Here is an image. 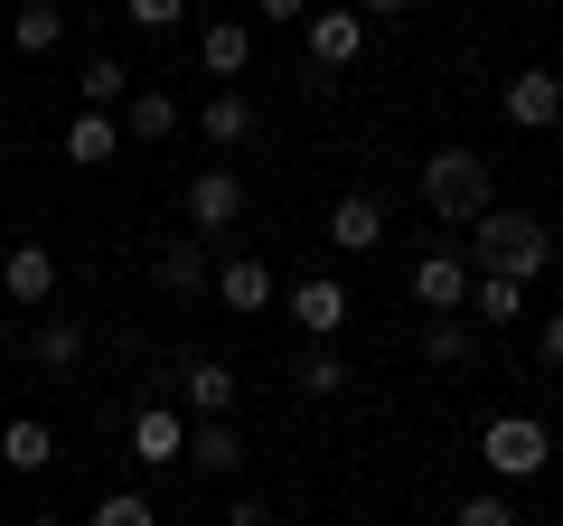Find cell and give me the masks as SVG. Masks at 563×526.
<instances>
[{"label":"cell","mask_w":563,"mask_h":526,"mask_svg":"<svg viewBox=\"0 0 563 526\" xmlns=\"http://www.w3.org/2000/svg\"><path fill=\"white\" fill-rule=\"evenodd\" d=\"M470 244H479V273H507V283H544L554 273V235L536 217H517V207L470 217Z\"/></svg>","instance_id":"obj_1"},{"label":"cell","mask_w":563,"mask_h":526,"mask_svg":"<svg viewBox=\"0 0 563 526\" xmlns=\"http://www.w3.org/2000/svg\"><path fill=\"white\" fill-rule=\"evenodd\" d=\"M422 198H432V217H451V226H470V217H488V161L479 151H432L422 161Z\"/></svg>","instance_id":"obj_2"},{"label":"cell","mask_w":563,"mask_h":526,"mask_svg":"<svg viewBox=\"0 0 563 526\" xmlns=\"http://www.w3.org/2000/svg\"><path fill=\"white\" fill-rule=\"evenodd\" d=\"M479 461L498 470V480H536V470L554 461V432H544L536 414H498V424L479 432Z\"/></svg>","instance_id":"obj_3"},{"label":"cell","mask_w":563,"mask_h":526,"mask_svg":"<svg viewBox=\"0 0 563 526\" xmlns=\"http://www.w3.org/2000/svg\"><path fill=\"white\" fill-rule=\"evenodd\" d=\"M282 310H291V320H301V339H339L347 329V283H329V273H310V283H291L282 292Z\"/></svg>","instance_id":"obj_4"},{"label":"cell","mask_w":563,"mask_h":526,"mask_svg":"<svg viewBox=\"0 0 563 526\" xmlns=\"http://www.w3.org/2000/svg\"><path fill=\"white\" fill-rule=\"evenodd\" d=\"M188 226H198V235L244 226V179L235 169H198V179H188Z\"/></svg>","instance_id":"obj_5"},{"label":"cell","mask_w":563,"mask_h":526,"mask_svg":"<svg viewBox=\"0 0 563 526\" xmlns=\"http://www.w3.org/2000/svg\"><path fill=\"white\" fill-rule=\"evenodd\" d=\"M301 47H310V66H357L366 57V20H357V10H310Z\"/></svg>","instance_id":"obj_6"},{"label":"cell","mask_w":563,"mask_h":526,"mask_svg":"<svg viewBox=\"0 0 563 526\" xmlns=\"http://www.w3.org/2000/svg\"><path fill=\"white\" fill-rule=\"evenodd\" d=\"M329 244H339V254H376L385 244V198L376 188H347V198L329 207Z\"/></svg>","instance_id":"obj_7"},{"label":"cell","mask_w":563,"mask_h":526,"mask_svg":"<svg viewBox=\"0 0 563 526\" xmlns=\"http://www.w3.org/2000/svg\"><path fill=\"white\" fill-rule=\"evenodd\" d=\"M132 461H141V470H169V461H188V414H169V405H141V414H132Z\"/></svg>","instance_id":"obj_8"},{"label":"cell","mask_w":563,"mask_h":526,"mask_svg":"<svg viewBox=\"0 0 563 526\" xmlns=\"http://www.w3.org/2000/svg\"><path fill=\"white\" fill-rule=\"evenodd\" d=\"M413 302L432 310V320H461V302H470V263H461V254H422V263H413Z\"/></svg>","instance_id":"obj_9"},{"label":"cell","mask_w":563,"mask_h":526,"mask_svg":"<svg viewBox=\"0 0 563 526\" xmlns=\"http://www.w3.org/2000/svg\"><path fill=\"white\" fill-rule=\"evenodd\" d=\"M179 395H188L198 424H225V414H235V366H225V358H188L179 366Z\"/></svg>","instance_id":"obj_10"},{"label":"cell","mask_w":563,"mask_h":526,"mask_svg":"<svg viewBox=\"0 0 563 526\" xmlns=\"http://www.w3.org/2000/svg\"><path fill=\"white\" fill-rule=\"evenodd\" d=\"M113 122H122V142H169V132H179V95H169V85H132Z\"/></svg>","instance_id":"obj_11"},{"label":"cell","mask_w":563,"mask_h":526,"mask_svg":"<svg viewBox=\"0 0 563 526\" xmlns=\"http://www.w3.org/2000/svg\"><path fill=\"white\" fill-rule=\"evenodd\" d=\"M0 292L10 302H57V254L47 244H10L0 254Z\"/></svg>","instance_id":"obj_12"},{"label":"cell","mask_w":563,"mask_h":526,"mask_svg":"<svg viewBox=\"0 0 563 526\" xmlns=\"http://www.w3.org/2000/svg\"><path fill=\"white\" fill-rule=\"evenodd\" d=\"M554 113H563V76H544V66L507 76V122H517V132H544Z\"/></svg>","instance_id":"obj_13"},{"label":"cell","mask_w":563,"mask_h":526,"mask_svg":"<svg viewBox=\"0 0 563 526\" xmlns=\"http://www.w3.org/2000/svg\"><path fill=\"white\" fill-rule=\"evenodd\" d=\"M217 302L254 320V310H273V302H282V283H273V273H263L254 254H235V263H217Z\"/></svg>","instance_id":"obj_14"},{"label":"cell","mask_w":563,"mask_h":526,"mask_svg":"<svg viewBox=\"0 0 563 526\" xmlns=\"http://www.w3.org/2000/svg\"><path fill=\"white\" fill-rule=\"evenodd\" d=\"M198 66H207L217 85H235L244 66H254V29H244V20H217V29L198 39Z\"/></svg>","instance_id":"obj_15"},{"label":"cell","mask_w":563,"mask_h":526,"mask_svg":"<svg viewBox=\"0 0 563 526\" xmlns=\"http://www.w3.org/2000/svg\"><path fill=\"white\" fill-rule=\"evenodd\" d=\"M0 461L20 470V480H38V470L57 461V432H47L38 414H20V424H0Z\"/></svg>","instance_id":"obj_16"},{"label":"cell","mask_w":563,"mask_h":526,"mask_svg":"<svg viewBox=\"0 0 563 526\" xmlns=\"http://www.w3.org/2000/svg\"><path fill=\"white\" fill-rule=\"evenodd\" d=\"M198 132H207L217 151H235L244 132H254V103H244V85H217V95L198 103Z\"/></svg>","instance_id":"obj_17"},{"label":"cell","mask_w":563,"mask_h":526,"mask_svg":"<svg viewBox=\"0 0 563 526\" xmlns=\"http://www.w3.org/2000/svg\"><path fill=\"white\" fill-rule=\"evenodd\" d=\"M188 461L217 470V480H235V470H244V432H235V414H225V424H188Z\"/></svg>","instance_id":"obj_18"},{"label":"cell","mask_w":563,"mask_h":526,"mask_svg":"<svg viewBox=\"0 0 563 526\" xmlns=\"http://www.w3.org/2000/svg\"><path fill=\"white\" fill-rule=\"evenodd\" d=\"M113 151H122V122L113 113H76V122H66V161H76V169H103Z\"/></svg>","instance_id":"obj_19"},{"label":"cell","mask_w":563,"mask_h":526,"mask_svg":"<svg viewBox=\"0 0 563 526\" xmlns=\"http://www.w3.org/2000/svg\"><path fill=\"white\" fill-rule=\"evenodd\" d=\"M10 39H20V57H57V39H66V10H57V0H20Z\"/></svg>","instance_id":"obj_20"},{"label":"cell","mask_w":563,"mask_h":526,"mask_svg":"<svg viewBox=\"0 0 563 526\" xmlns=\"http://www.w3.org/2000/svg\"><path fill=\"white\" fill-rule=\"evenodd\" d=\"M161 292H217V263H207V244H161Z\"/></svg>","instance_id":"obj_21"},{"label":"cell","mask_w":563,"mask_h":526,"mask_svg":"<svg viewBox=\"0 0 563 526\" xmlns=\"http://www.w3.org/2000/svg\"><path fill=\"white\" fill-rule=\"evenodd\" d=\"M526 292H536V283H507V273H479V283H470V302H479V320H488V329H507V320H526Z\"/></svg>","instance_id":"obj_22"},{"label":"cell","mask_w":563,"mask_h":526,"mask_svg":"<svg viewBox=\"0 0 563 526\" xmlns=\"http://www.w3.org/2000/svg\"><path fill=\"white\" fill-rule=\"evenodd\" d=\"M122 95H132V66H122V57L85 66V113H122Z\"/></svg>","instance_id":"obj_23"},{"label":"cell","mask_w":563,"mask_h":526,"mask_svg":"<svg viewBox=\"0 0 563 526\" xmlns=\"http://www.w3.org/2000/svg\"><path fill=\"white\" fill-rule=\"evenodd\" d=\"M291 376H301V395H320V405H329V395H339V385H347V358H339V348H320V339H310Z\"/></svg>","instance_id":"obj_24"},{"label":"cell","mask_w":563,"mask_h":526,"mask_svg":"<svg viewBox=\"0 0 563 526\" xmlns=\"http://www.w3.org/2000/svg\"><path fill=\"white\" fill-rule=\"evenodd\" d=\"M38 366H85V329L76 320H38Z\"/></svg>","instance_id":"obj_25"},{"label":"cell","mask_w":563,"mask_h":526,"mask_svg":"<svg viewBox=\"0 0 563 526\" xmlns=\"http://www.w3.org/2000/svg\"><path fill=\"white\" fill-rule=\"evenodd\" d=\"M95 526H161V507L141 489H113V498H95Z\"/></svg>","instance_id":"obj_26"},{"label":"cell","mask_w":563,"mask_h":526,"mask_svg":"<svg viewBox=\"0 0 563 526\" xmlns=\"http://www.w3.org/2000/svg\"><path fill=\"white\" fill-rule=\"evenodd\" d=\"M422 358H432V366H470V329L461 320H432V329H422Z\"/></svg>","instance_id":"obj_27"},{"label":"cell","mask_w":563,"mask_h":526,"mask_svg":"<svg viewBox=\"0 0 563 526\" xmlns=\"http://www.w3.org/2000/svg\"><path fill=\"white\" fill-rule=\"evenodd\" d=\"M451 526H517V507L498 498V489H479V498H461V517Z\"/></svg>","instance_id":"obj_28"},{"label":"cell","mask_w":563,"mask_h":526,"mask_svg":"<svg viewBox=\"0 0 563 526\" xmlns=\"http://www.w3.org/2000/svg\"><path fill=\"white\" fill-rule=\"evenodd\" d=\"M122 20H132V29H179L188 0H122Z\"/></svg>","instance_id":"obj_29"},{"label":"cell","mask_w":563,"mask_h":526,"mask_svg":"<svg viewBox=\"0 0 563 526\" xmlns=\"http://www.w3.org/2000/svg\"><path fill=\"white\" fill-rule=\"evenodd\" d=\"M254 20H273V29H301V20H310V0H254Z\"/></svg>","instance_id":"obj_30"},{"label":"cell","mask_w":563,"mask_h":526,"mask_svg":"<svg viewBox=\"0 0 563 526\" xmlns=\"http://www.w3.org/2000/svg\"><path fill=\"white\" fill-rule=\"evenodd\" d=\"M225 526H282V517H273L263 498H235V507H225Z\"/></svg>","instance_id":"obj_31"},{"label":"cell","mask_w":563,"mask_h":526,"mask_svg":"<svg viewBox=\"0 0 563 526\" xmlns=\"http://www.w3.org/2000/svg\"><path fill=\"white\" fill-rule=\"evenodd\" d=\"M536 358H544V366H563V310H554V320H544V339H536Z\"/></svg>","instance_id":"obj_32"},{"label":"cell","mask_w":563,"mask_h":526,"mask_svg":"<svg viewBox=\"0 0 563 526\" xmlns=\"http://www.w3.org/2000/svg\"><path fill=\"white\" fill-rule=\"evenodd\" d=\"M357 20H395V10H413V0H347Z\"/></svg>","instance_id":"obj_33"},{"label":"cell","mask_w":563,"mask_h":526,"mask_svg":"<svg viewBox=\"0 0 563 526\" xmlns=\"http://www.w3.org/2000/svg\"><path fill=\"white\" fill-rule=\"evenodd\" d=\"M29 526H66V517H29Z\"/></svg>","instance_id":"obj_34"}]
</instances>
